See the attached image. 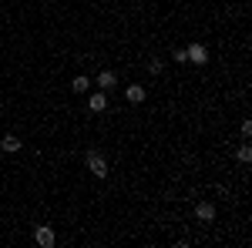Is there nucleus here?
<instances>
[{"label":"nucleus","instance_id":"7","mask_svg":"<svg viewBox=\"0 0 252 248\" xmlns=\"http://www.w3.org/2000/svg\"><path fill=\"white\" fill-rule=\"evenodd\" d=\"M20 148H24V144H20L17 134H3V138H0V151L3 154H17Z\"/></svg>","mask_w":252,"mask_h":248},{"label":"nucleus","instance_id":"10","mask_svg":"<svg viewBox=\"0 0 252 248\" xmlns=\"http://www.w3.org/2000/svg\"><path fill=\"white\" fill-rule=\"evenodd\" d=\"M235 158H239L242 165H249V161H252V148H249V144H242V148L235 151Z\"/></svg>","mask_w":252,"mask_h":248},{"label":"nucleus","instance_id":"8","mask_svg":"<svg viewBox=\"0 0 252 248\" xmlns=\"http://www.w3.org/2000/svg\"><path fill=\"white\" fill-rule=\"evenodd\" d=\"M115 84H118L115 71H97V87H101V91H111Z\"/></svg>","mask_w":252,"mask_h":248},{"label":"nucleus","instance_id":"4","mask_svg":"<svg viewBox=\"0 0 252 248\" xmlns=\"http://www.w3.org/2000/svg\"><path fill=\"white\" fill-rule=\"evenodd\" d=\"M88 111H91V114H104V111H108V94H104L101 87L88 97Z\"/></svg>","mask_w":252,"mask_h":248},{"label":"nucleus","instance_id":"3","mask_svg":"<svg viewBox=\"0 0 252 248\" xmlns=\"http://www.w3.org/2000/svg\"><path fill=\"white\" fill-rule=\"evenodd\" d=\"M34 242H37L40 248H54L58 245V235H54L51 225H37V228H34Z\"/></svg>","mask_w":252,"mask_h":248},{"label":"nucleus","instance_id":"2","mask_svg":"<svg viewBox=\"0 0 252 248\" xmlns=\"http://www.w3.org/2000/svg\"><path fill=\"white\" fill-rule=\"evenodd\" d=\"M185 54H189V64H195V67L209 64V47H205V44H198V40L185 47Z\"/></svg>","mask_w":252,"mask_h":248},{"label":"nucleus","instance_id":"11","mask_svg":"<svg viewBox=\"0 0 252 248\" xmlns=\"http://www.w3.org/2000/svg\"><path fill=\"white\" fill-rule=\"evenodd\" d=\"M172 60H175V64H189V54H185V47H175V51H172Z\"/></svg>","mask_w":252,"mask_h":248},{"label":"nucleus","instance_id":"12","mask_svg":"<svg viewBox=\"0 0 252 248\" xmlns=\"http://www.w3.org/2000/svg\"><path fill=\"white\" fill-rule=\"evenodd\" d=\"M148 71H152V74H161V71H165V60H161V57H152Z\"/></svg>","mask_w":252,"mask_h":248},{"label":"nucleus","instance_id":"1","mask_svg":"<svg viewBox=\"0 0 252 248\" xmlns=\"http://www.w3.org/2000/svg\"><path fill=\"white\" fill-rule=\"evenodd\" d=\"M84 165H88V171L94 174V178H108V161H104V154H101V151L91 148V151L84 154Z\"/></svg>","mask_w":252,"mask_h":248},{"label":"nucleus","instance_id":"5","mask_svg":"<svg viewBox=\"0 0 252 248\" xmlns=\"http://www.w3.org/2000/svg\"><path fill=\"white\" fill-rule=\"evenodd\" d=\"M195 218L205 221V225L215 221V205H212V201H198V205H195Z\"/></svg>","mask_w":252,"mask_h":248},{"label":"nucleus","instance_id":"6","mask_svg":"<svg viewBox=\"0 0 252 248\" xmlns=\"http://www.w3.org/2000/svg\"><path fill=\"white\" fill-rule=\"evenodd\" d=\"M125 97H128V104H145L148 91H145L141 84H128V87H125Z\"/></svg>","mask_w":252,"mask_h":248},{"label":"nucleus","instance_id":"9","mask_svg":"<svg viewBox=\"0 0 252 248\" xmlns=\"http://www.w3.org/2000/svg\"><path fill=\"white\" fill-rule=\"evenodd\" d=\"M71 91H74V94H88V91H91V77L78 74L74 81H71Z\"/></svg>","mask_w":252,"mask_h":248}]
</instances>
